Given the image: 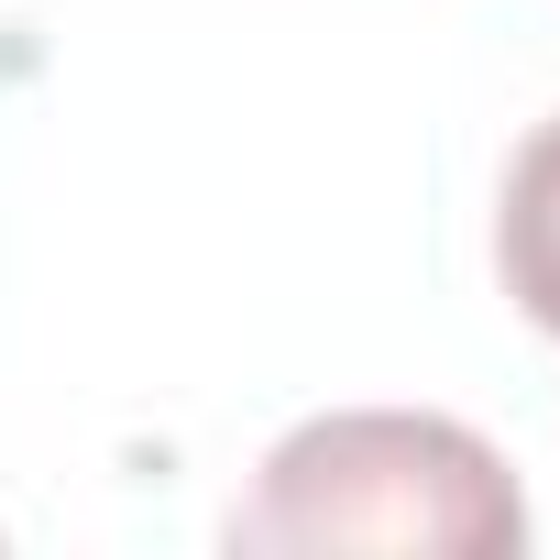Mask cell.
I'll return each instance as SVG.
<instances>
[{"mask_svg":"<svg viewBox=\"0 0 560 560\" xmlns=\"http://www.w3.org/2000/svg\"><path fill=\"white\" fill-rule=\"evenodd\" d=\"M231 549L319 560V549H418V560H516L527 494L494 440L429 407H330L264 451L231 505Z\"/></svg>","mask_w":560,"mask_h":560,"instance_id":"6da1fadb","label":"cell"},{"mask_svg":"<svg viewBox=\"0 0 560 560\" xmlns=\"http://www.w3.org/2000/svg\"><path fill=\"white\" fill-rule=\"evenodd\" d=\"M494 275H505V298L516 319H538L560 341V110L516 143L505 165V198H494Z\"/></svg>","mask_w":560,"mask_h":560,"instance_id":"7a4b0ae2","label":"cell"}]
</instances>
